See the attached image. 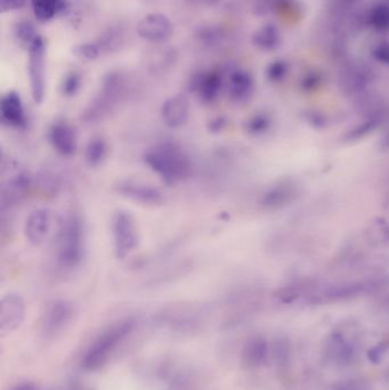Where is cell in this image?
<instances>
[{
  "mask_svg": "<svg viewBox=\"0 0 389 390\" xmlns=\"http://www.w3.org/2000/svg\"><path fill=\"white\" fill-rule=\"evenodd\" d=\"M113 253L118 259L129 257L139 244V226L127 210H118L111 218Z\"/></svg>",
  "mask_w": 389,
  "mask_h": 390,
  "instance_id": "cell-5",
  "label": "cell"
},
{
  "mask_svg": "<svg viewBox=\"0 0 389 390\" xmlns=\"http://www.w3.org/2000/svg\"><path fill=\"white\" fill-rule=\"evenodd\" d=\"M191 107L188 98L184 95H174L167 98L161 107V118L164 124L171 130H178L190 120Z\"/></svg>",
  "mask_w": 389,
  "mask_h": 390,
  "instance_id": "cell-17",
  "label": "cell"
},
{
  "mask_svg": "<svg viewBox=\"0 0 389 390\" xmlns=\"http://www.w3.org/2000/svg\"><path fill=\"white\" fill-rule=\"evenodd\" d=\"M28 52L31 98L36 104H41L46 93V48L41 36H38Z\"/></svg>",
  "mask_w": 389,
  "mask_h": 390,
  "instance_id": "cell-6",
  "label": "cell"
},
{
  "mask_svg": "<svg viewBox=\"0 0 389 390\" xmlns=\"http://www.w3.org/2000/svg\"><path fill=\"white\" fill-rule=\"evenodd\" d=\"M135 329V320L124 319L105 327L101 334L92 342L81 365L87 371H96L107 364L119 346L132 334Z\"/></svg>",
  "mask_w": 389,
  "mask_h": 390,
  "instance_id": "cell-3",
  "label": "cell"
},
{
  "mask_svg": "<svg viewBox=\"0 0 389 390\" xmlns=\"http://www.w3.org/2000/svg\"><path fill=\"white\" fill-rule=\"evenodd\" d=\"M101 51V47L94 43H79L71 48V52L75 56L86 60H95L100 58Z\"/></svg>",
  "mask_w": 389,
  "mask_h": 390,
  "instance_id": "cell-31",
  "label": "cell"
},
{
  "mask_svg": "<svg viewBox=\"0 0 389 390\" xmlns=\"http://www.w3.org/2000/svg\"><path fill=\"white\" fill-rule=\"evenodd\" d=\"M26 313V302L20 295L9 293L4 296L0 302V334L6 336L20 329Z\"/></svg>",
  "mask_w": 389,
  "mask_h": 390,
  "instance_id": "cell-10",
  "label": "cell"
},
{
  "mask_svg": "<svg viewBox=\"0 0 389 390\" xmlns=\"http://www.w3.org/2000/svg\"><path fill=\"white\" fill-rule=\"evenodd\" d=\"M136 31L144 41L150 43H166L173 36L174 26L167 15L150 13L139 21Z\"/></svg>",
  "mask_w": 389,
  "mask_h": 390,
  "instance_id": "cell-13",
  "label": "cell"
},
{
  "mask_svg": "<svg viewBox=\"0 0 389 390\" xmlns=\"http://www.w3.org/2000/svg\"><path fill=\"white\" fill-rule=\"evenodd\" d=\"M80 85V75L75 73V72H70L69 75H65L63 81H62V94L67 96V98H73L79 92Z\"/></svg>",
  "mask_w": 389,
  "mask_h": 390,
  "instance_id": "cell-34",
  "label": "cell"
},
{
  "mask_svg": "<svg viewBox=\"0 0 389 390\" xmlns=\"http://www.w3.org/2000/svg\"><path fill=\"white\" fill-rule=\"evenodd\" d=\"M372 56L379 63L389 66V41H383L378 43L377 46L372 51Z\"/></svg>",
  "mask_w": 389,
  "mask_h": 390,
  "instance_id": "cell-37",
  "label": "cell"
},
{
  "mask_svg": "<svg viewBox=\"0 0 389 390\" xmlns=\"http://www.w3.org/2000/svg\"><path fill=\"white\" fill-rule=\"evenodd\" d=\"M107 144L102 137H94L85 147V160L90 167H97L107 159Z\"/></svg>",
  "mask_w": 389,
  "mask_h": 390,
  "instance_id": "cell-26",
  "label": "cell"
},
{
  "mask_svg": "<svg viewBox=\"0 0 389 390\" xmlns=\"http://www.w3.org/2000/svg\"><path fill=\"white\" fill-rule=\"evenodd\" d=\"M38 187L43 194L54 195L60 189V181L53 172H41L38 178Z\"/></svg>",
  "mask_w": 389,
  "mask_h": 390,
  "instance_id": "cell-33",
  "label": "cell"
},
{
  "mask_svg": "<svg viewBox=\"0 0 389 390\" xmlns=\"http://www.w3.org/2000/svg\"><path fill=\"white\" fill-rule=\"evenodd\" d=\"M1 167L0 202L1 211L6 213L26 198L32 186V177L24 167L14 161H9L7 164L3 162Z\"/></svg>",
  "mask_w": 389,
  "mask_h": 390,
  "instance_id": "cell-4",
  "label": "cell"
},
{
  "mask_svg": "<svg viewBox=\"0 0 389 390\" xmlns=\"http://www.w3.org/2000/svg\"><path fill=\"white\" fill-rule=\"evenodd\" d=\"M273 355L277 363L286 362L289 357V344L286 342H277L274 348Z\"/></svg>",
  "mask_w": 389,
  "mask_h": 390,
  "instance_id": "cell-39",
  "label": "cell"
},
{
  "mask_svg": "<svg viewBox=\"0 0 389 390\" xmlns=\"http://www.w3.org/2000/svg\"><path fill=\"white\" fill-rule=\"evenodd\" d=\"M13 36L18 46L29 51L32 43L39 35L36 31L35 26L30 21H20L14 26Z\"/></svg>",
  "mask_w": 389,
  "mask_h": 390,
  "instance_id": "cell-27",
  "label": "cell"
},
{
  "mask_svg": "<svg viewBox=\"0 0 389 390\" xmlns=\"http://www.w3.org/2000/svg\"><path fill=\"white\" fill-rule=\"evenodd\" d=\"M389 119V107L386 105H375L364 113L363 118L347 132V141L355 142L363 139L378 128H380Z\"/></svg>",
  "mask_w": 389,
  "mask_h": 390,
  "instance_id": "cell-16",
  "label": "cell"
},
{
  "mask_svg": "<svg viewBox=\"0 0 389 390\" xmlns=\"http://www.w3.org/2000/svg\"><path fill=\"white\" fill-rule=\"evenodd\" d=\"M252 45L262 52H272L279 48L282 41L280 30L274 24L260 26L251 38Z\"/></svg>",
  "mask_w": 389,
  "mask_h": 390,
  "instance_id": "cell-25",
  "label": "cell"
},
{
  "mask_svg": "<svg viewBox=\"0 0 389 390\" xmlns=\"http://www.w3.org/2000/svg\"><path fill=\"white\" fill-rule=\"evenodd\" d=\"M272 119L266 113H257L252 115L245 125V130L254 136H262L271 130Z\"/></svg>",
  "mask_w": 389,
  "mask_h": 390,
  "instance_id": "cell-30",
  "label": "cell"
},
{
  "mask_svg": "<svg viewBox=\"0 0 389 390\" xmlns=\"http://www.w3.org/2000/svg\"><path fill=\"white\" fill-rule=\"evenodd\" d=\"M48 142L62 157H71L78 147L77 132L69 122L58 120L49 127Z\"/></svg>",
  "mask_w": 389,
  "mask_h": 390,
  "instance_id": "cell-15",
  "label": "cell"
},
{
  "mask_svg": "<svg viewBox=\"0 0 389 390\" xmlns=\"http://www.w3.org/2000/svg\"><path fill=\"white\" fill-rule=\"evenodd\" d=\"M11 390H41L38 387L37 384H32V382H22L13 387Z\"/></svg>",
  "mask_w": 389,
  "mask_h": 390,
  "instance_id": "cell-41",
  "label": "cell"
},
{
  "mask_svg": "<svg viewBox=\"0 0 389 390\" xmlns=\"http://www.w3.org/2000/svg\"><path fill=\"white\" fill-rule=\"evenodd\" d=\"M75 308L68 300H55L45 308L41 317L39 329L41 336L45 338H54L63 333V331L71 325Z\"/></svg>",
  "mask_w": 389,
  "mask_h": 390,
  "instance_id": "cell-7",
  "label": "cell"
},
{
  "mask_svg": "<svg viewBox=\"0 0 389 390\" xmlns=\"http://www.w3.org/2000/svg\"><path fill=\"white\" fill-rule=\"evenodd\" d=\"M117 192L128 199L135 204H143V206H160L164 204V194L161 189L154 186L152 184L145 181H136V179H126L119 181L117 185Z\"/></svg>",
  "mask_w": 389,
  "mask_h": 390,
  "instance_id": "cell-9",
  "label": "cell"
},
{
  "mask_svg": "<svg viewBox=\"0 0 389 390\" xmlns=\"http://www.w3.org/2000/svg\"><path fill=\"white\" fill-rule=\"evenodd\" d=\"M122 92H124V87H122V79L118 77H110L104 83L101 96L96 98L95 102L85 113V120L90 124H95L105 119V117L112 112L117 104L122 100Z\"/></svg>",
  "mask_w": 389,
  "mask_h": 390,
  "instance_id": "cell-8",
  "label": "cell"
},
{
  "mask_svg": "<svg viewBox=\"0 0 389 390\" xmlns=\"http://www.w3.org/2000/svg\"><path fill=\"white\" fill-rule=\"evenodd\" d=\"M298 195L297 184L292 181H284L277 183L262 199V207L268 210H277L292 204Z\"/></svg>",
  "mask_w": 389,
  "mask_h": 390,
  "instance_id": "cell-19",
  "label": "cell"
},
{
  "mask_svg": "<svg viewBox=\"0 0 389 390\" xmlns=\"http://www.w3.org/2000/svg\"><path fill=\"white\" fill-rule=\"evenodd\" d=\"M1 120L11 127H22L26 125V117L23 102L20 94L16 92H9L4 95L0 104Z\"/></svg>",
  "mask_w": 389,
  "mask_h": 390,
  "instance_id": "cell-21",
  "label": "cell"
},
{
  "mask_svg": "<svg viewBox=\"0 0 389 390\" xmlns=\"http://www.w3.org/2000/svg\"><path fill=\"white\" fill-rule=\"evenodd\" d=\"M270 353L271 349L267 340L262 337H255L249 339L243 346L241 353L243 363L249 369H258L266 364V362L270 359Z\"/></svg>",
  "mask_w": 389,
  "mask_h": 390,
  "instance_id": "cell-22",
  "label": "cell"
},
{
  "mask_svg": "<svg viewBox=\"0 0 389 390\" xmlns=\"http://www.w3.org/2000/svg\"><path fill=\"white\" fill-rule=\"evenodd\" d=\"M289 72V64L284 60L272 62L266 69V77L271 83H277L284 80Z\"/></svg>",
  "mask_w": 389,
  "mask_h": 390,
  "instance_id": "cell-32",
  "label": "cell"
},
{
  "mask_svg": "<svg viewBox=\"0 0 389 390\" xmlns=\"http://www.w3.org/2000/svg\"><path fill=\"white\" fill-rule=\"evenodd\" d=\"M322 81L323 77L320 72L311 71L304 75L300 86L305 92H314L316 89L320 88Z\"/></svg>",
  "mask_w": 389,
  "mask_h": 390,
  "instance_id": "cell-36",
  "label": "cell"
},
{
  "mask_svg": "<svg viewBox=\"0 0 389 390\" xmlns=\"http://www.w3.org/2000/svg\"><path fill=\"white\" fill-rule=\"evenodd\" d=\"M144 161L156 175L169 184L184 181L192 172L188 155L177 144L169 142L156 144L147 149Z\"/></svg>",
  "mask_w": 389,
  "mask_h": 390,
  "instance_id": "cell-2",
  "label": "cell"
},
{
  "mask_svg": "<svg viewBox=\"0 0 389 390\" xmlns=\"http://www.w3.org/2000/svg\"><path fill=\"white\" fill-rule=\"evenodd\" d=\"M368 240L375 247H385L389 244V224L385 219L378 218L369 226Z\"/></svg>",
  "mask_w": 389,
  "mask_h": 390,
  "instance_id": "cell-28",
  "label": "cell"
},
{
  "mask_svg": "<svg viewBox=\"0 0 389 390\" xmlns=\"http://www.w3.org/2000/svg\"><path fill=\"white\" fill-rule=\"evenodd\" d=\"M380 147L381 149H389V130L381 138Z\"/></svg>",
  "mask_w": 389,
  "mask_h": 390,
  "instance_id": "cell-42",
  "label": "cell"
},
{
  "mask_svg": "<svg viewBox=\"0 0 389 390\" xmlns=\"http://www.w3.org/2000/svg\"><path fill=\"white\" fill-rule=\"evenodd\" d=\"M226 89L232 101L243 103L248 101L254 93V78L247 70H234L231 72V75H228Z\"/></svg>",
  "mask_w": 389,
  "mask_h": 390,
  "instance_id": "cell-20",
  "label": "cell"
},
{
  "mask_svg": "<svg viewBox=\"0 0 389 390\" xmlns=\"http://www.w3.org/2000/svg\"><path fill=\"white\" fill-rule=\"evenodd\" d=\"M369 22L373 29L379 32L389 31V5L379 4L372 7L369 13Z\"/></svg>",
  "mask_w": 389,
  "mask_h": 390,
  "instance_id": "cell-29",
  "label": "cell"
},
{
  "mask_svg": "<svg viewBox=\"0 0 389 390\" xmlns=\"http://www.w3.org/2000/svg\"><path fill=\"white\" fill-rule=\"evenodd\" d=\"M358 347L352 337L341 330L332 331L324 344V353L332 363L348 365L354 361Z\"/></svg>",
  "mask_w": 389,
  "mask_h": 390,
  "instance_id": "cell-14",
  "label": "cell"
},
{
  "mask_svg": "<svg viewBox=\"0 0 389 390\" xmlns=\"http://www.w3.org/2000/svg\"><path fill=\"white\" fill-rule=\"evenodd\" d=\"M86 255V227L77 213L64 217L56 236V261L64 270L78 268Z\"/></svg>",
  "mask_w": 389,
  "mask_h": 390,
  "instance_id": "cell-1",
  "label": "cell"
},
{
  "mask_svg": "<svg viewBox=\"0 0 389 390\" xmlns=\"http://www.w3.org/2000/svg\"><path fill=\"white\" fill-rule=\"evenodd\" d=\"M369 71L360 66H353L341 75V88L349 96H362L371 85Z\"/></svg>",
  "mask_w": 389,
  "mask_h": 390,
  "instance_id": "cell-23",
  "label": "cell"
},
{
  "mask_svg": "<svg viewBox=\"0 0 389 390\" xmlns=\"http://www.w3.org/2000/svg\"><path fill=\"white\" fill-rule=\"evenodd\" d=\"M377 287L375 281H348L331 284L314 295V302H332L355 298Z\"/></svg>",
  "mask_w": 389,
  "mask_h": 390,
  "instance_id": "cell-12",
  "label": "cell"
},
{
  "mask_svg": "<svg viewBox=\"0 0 389 390\" xmlns=\"http://www.w3.org/2000/svg\"><path fill=\"white\" fill-rule=\"evenodd\" d=\"M52 228V210L48 208H36L26 217L24 236L32 247H41L48 240Z\"/></svg>",
  "mask_w": 389,
  "mask_h": 390,
  "instance_id": "cell-11",
  "label": "cell"
},
{
  "mask_svg": "<svg viewBox=\"0 0 389 390\" xmlns=\"http://www.w3.org/2000/svg\"><path fill=\"white\" fill-rule=\"evenodd\" d=\"M389 349V340H383V342H378L373 347L370 348L366 352V357L371 362L372 364L378 365L380 364L383 359H385L387 352Z\"/></svg>",
  "mask_w": 389,
  "mask_h": 390,
  "instance_id": "cell-35",
  "label": "cell"
},
{
  "mask_svg": "<svg viewBox=\"0 0 389 390\" xmlns=\"http://www.w3.org/2000/svg\"><path fill=\"white\" fill-rule=\"evenodd\" d=\"M32 11L41 23H47L69 9L67 0H31Z\"/></svg>",
  "mask_w": 389,
  "mask_h": 390,
  "instance_id": "cell-24",
  "label": "cell"
},
{
  "mask_svg": "<svg viewBox=\"0 0 389 390\" xmlns=\"http://www.w3.org/2000/svg\"><path fill=\"white\" fill-rule=\"evenodd\" d=\"M223 85L224 81L218 71L202 72L191 80V90L196 93L200 101L209 104L218 98Z\"/></svg>",
  "mask_w": 389,
  "mask_h": 390,
  "instance_id": "cell-18",
  "label": "cell"
},
{
  "mask_svg": "<svg viewBox=\"0 0 389 390\" xmlns=\"http://www.w3.org/2000/svg\"><path fill=\"white\" fill-rule=\"evenodd\" d=\"M28 0H0V13L14 12L18 9H23Z\"/></svg>",
  "mask_w": 389,
  "mask_h": 390,
  "instance_id": "cell-38",
  "label": "cell"
},
{
  "mask_svg": "<svg viewBox=\"0 0 389 390\" xmlns=\"http://www.w3.org/2000/svg\"><path fill=\"white\" fill-rule=\"evenodd\" d=\"M332 390H368L360 380H345L336 384Z\"/></svg>",
  "mask_w": 389,
  "mask_h": 390,
  "instance_id": "cell-40",
  "label": "cell"
}]
</instances>
